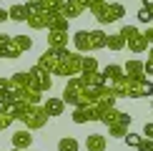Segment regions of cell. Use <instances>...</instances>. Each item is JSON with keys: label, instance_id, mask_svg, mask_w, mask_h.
Listing matches in <instances>:
<instances>
[{"label": "cell", "instance_id": "1", "mask_svg": "<svg viewBox=\"0 0 153 151\" xmlns=\"http://www.w3.org/2000/svg\"><path fill=\"white\" fill-rule=\"evenodd\" d=\"M83 71V55L78 50H68L65 55L58 61V68H55V76H63V78H75Z\"/></svg>", "mask_w": 153, "mask_h": 151}, {"label": "cell", "instance_id": "2", "mask_svg": "<svg viewBox=\"0 0 153 151\" xmlns=\"http://www.w3.org/2000/svg\"><path fill=\"white\" fill-rule=\"evenodd\" d=\"M126 15V5L123 3H103L98 10H93V18L98 25H113Z\"/></svg>", "mask_w": 153, "mask_h": 151}, {"label": "cell", "instance_id": "3", "mask_svg": "<svg viewBox=\"0 0 153 151\" xmlns=\"http://www.w3.org/2000/svg\"><path fill=\"white\" fill-rule=\"evenodd\" d=\"M48 118H50V116L45 113L43 106H28L18 121H23V126H25V129H30V131H40V129H45Z\"/></svg>", "mask_w": 153, "mask_h": 151}, {"label": "cell", "instance_id": "4", "mask_svg": "<svg viewBox=\"0 0 153 151\" xmlns=\"http://www.w3.org/2000/svg\"><path fill=\"white\" fill-rule=\"evenodd\" d=\"M118 33L126 38V46H128V48L133 50V53H138V55H141V53H146V50L151 48L148 43H146L143 33H141V30L136 28V25H123V28H120Z\"/></svg>", "mask_w": 153, "mask_h": 151}, {"label": "cell", "instance_id": "5", "mask_svg": "<svg viewBox=\"0 0 153 151\" xmlns=\"http://www.w3.org/2000/svg\"><path fill=\"white\" fill-rule=\"evenodd\" d=\"M28 73H30V88H35V91H40V93H50V88H53V76L48 71H43L40 66H33Z\"/></svg>", "mask_w": 153, "mask_h": 151}, {"label": "cell", "instance_id": "6", "mask_svg": "<svg viewBox=\"0 0 153 151\" xmlns=\"http://www.w3.org/2000/svg\"><path fill=\"white\" fill-rule=\"evenodd\" d=\"M71 118H73V123L83 126V123H91V121H100V111L95 108L93 103H88V106H75Z\"/></svg>", "mask_w": 153, "mask_h": 151}, {"label": "cell", "instance_id": "7", "mask_svg": "<svg viewBox=\"0 0 153 151\" xmlns=\"http://www.w3.org/2000/svg\"><path fill=\"white\" fill-rule=\"evenodd\" d=\"M131 121H133V116H131V113L120 111V113H118V118H116V121H113L111 126H108V136L126 138V134H128V129H131Z\"/></svg>", "mask_w": 153, "mask_h": 151}, {"label": "cell", "instance_id": "8", "mask_svg": "<svg viewBox=\"0 0 153 151\" xmlns=\"http://www.w3.org/2000/svg\"><path fill=\"white\" fill-rule=\"evenodd\" d=\"M153 96V81L141 78V81H131L128 86V98H148Z\"/></svg>", "mask_w": 153, "mask_h": 151}, {"label": "cell", "instance_id": "9", "mask_svg": "<svg viewBox=\"0 0 153 151\" xmlns=\"http://www.w3.org/2000/svg\"><path fill=\"white\" fill-rule=\"evenodd\" d=\"M58 13L65 15L68 20H73V18H80L83 13H85V5H83L80 0H63V3L58 5Z\"/></svg>", "mask_w": 153, "mask_h": 151}, {"label": "cell", "instance_id": "10", "mask_svg": "<svg viewBox=\"0 0 153 151\" xmlns=\"http://www.w3.org/2000/svg\"><path fill=\"white\" fill-rule=\"evenodd\" d=\"M123 71H126V78H128V81H141V78H146V61L131 58L123 66Z\"/></svg>", "mask_w": 153, "mask_h": 151}, {"label": "cell", "instance_id": "11", "mask_svg": "<svg viewBox=\"0 0 153 151\" xmlns=\"http://www.w3.org/2000/svg\"><path fill=\"white\" fill-rule=\"evenodd\" d=\"M10 141H13V149L28 151L33 146V134H30V129H20V131H15V134L10 136Z\"/></svg>", "mask_w": 153, "mask_h": 151}, {"label": "cell", "instance_id": "12", "mask_svg": "<svg viewBox=\"0 0 153 151\" xmlns=\"http://www.w3.org/2000/svg\"><path fill=\"white\" fill-rule=\"evenodd\" d=\"M43 108H45V113H48L50 118L63 116V111H65V101L58 98V96H48L45 101H43Z\"/></svg>", "mask_w": 153, "mask_h": 151}, {"label": "cell", "instance_id": "13", "mask_svg": "<svg viewBox=\"0 0 153 151\" xmlns=\"http://www.w3.org/2000/svg\"><path fill=\"white\" fill-rule=\"evenodd\" d=\"M71 40H73V48L78 53H88L91 50V30H75L71 35Z\"/></svg>", "mask_w": 153, "mask_h": 151}, {"label": "cell", "instance_id": "14", "mask_svg": "<svg viewBox=\"0 0 153 151\" xmlns=\"http://www.w3.org/2000/svg\"><path fill=\"white\" fill-rule=\"evenodd\" d=\"M50 15H53V10H45V8H43L40 13H35V15L28 18V25H30L33 30H45L48 25H50Z\"/></svg>", "mask_w": 153, "mask_h": 151}, {"label": "cell", "instance_id": "15", "mask_svg": "<svg viewBox=\"0 0 153 151\" xmlns=\"http://www.w3.org/2000/svg\"><path fill=\"white\" fill-rule=\"evenodd\" d=\"M10 88L13 91H25V88H30V73L28 71H18V73H13L10 76Z\"/></svg>", "mask_w": 153, "mask_h": 151}, {"label": "cell", "instance_id": "16", "mask_svg": "<svg viewBox=\"0 0 153 151\" xmlns=\"http://www.w3.org/2000/svg\"><path fill=\"white\" fill-rule=\"evenodd\" d=\"M68 38L65 30H48V48H68Z\"/></svg>", "mask_w": 153, "mask_h": 151}, {"label": "cell", "instance_id": "17", "mask_svg": "<svg viewBox=\"0 0 153 151\" xmlns=\"http://www.w3.org/2000/svg\"><path fill=\"white\" fill-rule=\"evenodd\" d=\"M85 149L88 151H105L108 149V138L103 134H91L85 138Z\"/></svg>", "mask_w": 153, "mask_h": 151}, {"label": "cell", "instance_id": "18", "mask_svg": "<svg viewBox=\"0 0 153 151\" xmlns=\"http://www.w3.org/2000/svg\"><path fill=\"white\" fill-rule=\"evenodd\" d=\"M103 48H108V33L100 28L91 30V50H103Z\"/></svg>", "mask_w": 153, "mask_h": 151}, {"label": "cell", "instance_id": "19", "mask_svg": "<svg viewBox=\"0 0 153 151\" xmlns=\"http://www.w3.org/2000/svg\"><path fill=\"white\" fill-rule=\"evenodd\" d=\"M68 25H71V20H68L65 15H60L58 10H53V15H50V25H48V30H65V33H68Z\"/></svg>", "mask_w": 153, "mask_h": 151}, {"label": "cell", "instance_id": "20", "mask_svg": "<svg viewBox=\"0 0 153 151\" xmlns=\"http://www.w3.org/2000/svg\"><path fill=\"white\" fill-rule=\"evenodd\" d=\"M8 13H10V20L13 23H28V10H25V5L15 3V5L8 8Z\"/></svg>", "mask_w": 153, "mask_h": 151}, {"label": "cell", "instance_id": "21", "mask_svg": "<svg viewBox=\"0 0 153 151\" xmlns=\"http://www.w3.org/2000/svg\"><path fill=\"white\" fill-rule=\"evenodd\" d=\"M128 86H131V81L123 76V78H118V81H113V83H111V91L116 93L118 98H128Z\"/></svg>", "mask_w": 153, "mask_h": 151}, {"label": "cell", "instance_id": "22", "mask_svg": "<svg viewBox=\"0 0 153 151\" xmlns=\"http://www.w3.org/2000/svg\"><path fill=\"white\" fill-rule=\"evenodd\" d=\"M108 78V83H113V81H118V78H123L126 71H123V66H116V63H111V66H105L103 71H100Z\"/></svg>", "mask_w": 153, "mask_h": 151}, {"label": "cell", "instance_id": "23", "mask_svg": "<svg viewBox=\"0 0 153 151\" xmlns=\"http://www.w3.org/2000/svg\"><path fill=\"white\" fill-rule=\"evenodd\" d=\"M98 73V61H95V55H83V71L80 76L83 78H88V76Z\"/></svg>", "mask_w": 153, "mask_h": 151}, {"label": "cell", "instance_id": "24", "mask_svg": "<svg viewBox=\"0 0 153 151\" xmlns=\"http://www.w3.org/2000/svg\"><path fill=\"white\" fill-rule=\"evenodd\" d=\"M78 149H80V144L75 136H63L58 141V151H78Z\"/></svg>", "mask_w": 153, "mask_h": 151}, {"label": "cell", "instance_id": "25", "mask_svg": "<svg viewBox=\"0 0 153 151\" xmlns=\"http://www.w3.org/2000/svg\"><path fill=\"white\" fill-rule=\"evenodd\" d=\"M108 48L116 50V53H118V50H123L126 48V38L120 35V33H108Z\"/></svg>", "mask_w": 153, "mask_h": 151}, {"label": "cell", "instance_id": "26", "mask_svg": "<svg viewBox=\"0 0 153 151\" xmlns=\"http://www.w3.org/2000/svg\"><path fill=\"white\" fill-rule=\"evenodd\" d=\"M13 43L18 46L20 53H28V50L33 48V38H30V35H13Z\"/></svg>", "mask_w": 153, "mask_h": 151}, {"label": "cell", "instance_id": "27", "mask_svg": "<svg viewBox=\"0 0 153 151\" xmlns=\"http://www.w3.org/2000/svg\"><path fill=\"white\" fill-rule=\"evenodd\" d=\"M118 108H116V106H113V108H108V111H103V113H100V123H105V126H111L113 121H116V118H118Z\"/></svg>", "mask_w": 153, "mask_h": 151}, {"label": "cell", "instance_id": "28", "mask_svg": "<svg viewBox=\"0 0 153 151\" xmlns=\"http://www.w3.org/2000/svg\"><path fill=\"white\" fill-rule=\"evenodd\" d=\"M136 18H138V23H146V25L153 23V8H141Z\"/></svg>", "mask_w": 153, "mask_h": 151}, {"label": "cell", "instance_id": "29", "mask_svg": "<svg viewBox=\"0 0 153 151\" xmlns=\"http://www.w3.org/2000/svg\"><path fill=\"white\" fill-rule=\"evenodd\" d=\"M13 121H15V116H10V113H5V111H0V131H8Z\"/></svg>", "mask_w": 153, "mask_h": 151}, {"label": "cell", "instance_id": "30", "mask_svg": "<svg viewBox=\"0 0 153 151\" xmlns=\"http://www.w3.org/2000/svg\"><path fill=\"white\" fill-rule=\"evenodd\" d=\"M141 138H143V134H133V131H128V134H126V138H123V141L128 144V146H133V149H138V144H141Z\"/></svg>", "mask_w": 153, "mask_h": 151}, {"label": "cell", "instance_id": "31", "mask_svg": "<svg viewBox=\"0 0 153 151\" xmlns=\"http://www.w3.org/2000/svg\"><path fill=\"white\" fill-rule=\"evenodd\" d=\"M80 3L85 5V10H91V13H93V10H98L103 3H108V0H80Z\"/></svg>", "mask_w": 153, "mask_h": 151}, {"label": "cell", "instance_id": "32", "mask_svg": "<svg viewBox=\"0 0 153 151\" xmlns=\"http://www.w3.org/2000/svg\"><path fill=\"white\" fill-rule=\"evenodd\" d=\"M38 3H40L45 10H58V5L63 3V0H38Z\"/></svg>", "mask_w": 153, "mask_h": 151}, {"label": "cell", "instance_id": "33", "mask_svg": "<svg viewBox=\"0 0 153 151\" xmlns=\"http://www.w3.org/2000/svg\"><path fill=\"white\" fill-rule=\"evenodd\" d=\"M151 149H153V138L143 136V138H141V144H138V151H151Z\"/></svg>", "mask_w": 153, "mask_h": 151}, {"label": "cell", "instance_id": "34", "mask_svg": "<svg viewBox=\"0 0 153 151\" xmlns=\"http://www.w3.org/2000/svg\"><path fill=\"white\" fill-rule=\"evenodd\" d=\"M0 91H10V76H0Z\"/></svg>", "mask_w": 153, "mask_h": 151}, {"label": "cell", "instance_id": "35", "mask_svg": "<svg viewBox=\"0 0 153 151\" xmlns=\"http://www.w3.org/2000/svg\"><path fill=\"white\" fill-rule=\"evenodd\" d=\"M143 136L153 138V121H146V123H143Z\"/></svg>", "mask_w": 153, "mask_h": 151}, {"label": "cell", "instance_id": "36", "mask_svg": "<svg viewBox=\"0 0 153 151\" xmlns=\"http://www.w3.org/2000/svg\"><path fill=\"white\" fill-rule=\"evenodd\" d=\"M13 40V35H8V33H0V48H8V43Z\"/></svg>", "mask_w": 153, "mask_h": 151}, {"label": "cell", "instance_id": "37", "mask_svg": "<svg viewBox=\"0 0 153 151\" xmlns=\"http://www.w3.org/2000/svg\"><path fill=\"white\" fill-rule=\"evenodd\" d=\"M143 38H146L148 46H153V28H146V30H143Z\"/></svg>", "mask_w": 153, "mask_h": 151}, {"label": "cell", "instance_id": "38", "mask_svg": "<svg viewBox=\"0 0 153 151\" xmlns=\"http://www.w3.org/2000/svg\"><path fill=\"white\" fill-rule=\"evenodd\" d=\"M8 20H10V13L5 8H0V23H8Z\"/></svg>", "mask_w": 153, "mask_h": 151}, {"label": "cell", "instance_id": "39", "mask_svg": "<svg viewBox=\"0 0 153 151\" xmlns=\"http://www.w3.org/2000/svg\"><path fill=\"white\" fill-rule=\"evenodd\" d=\"M146 76H153V58L146 61Z\"/></svg>", "mask_w": 153, "mask_h": 151}, {"label": "cell", "instance_id": "40", "mask_svg": "<svg viewBox=\"0 0 153 151\" xmlns=\"http://www.w3.org/2000/svg\"><path fill=\"white\" fill-rule=\"evenodd\" d=\"M8 93H10V91H0V106L8 103Z\"/></svg>", "mask_w": 153, "mask_h": 151}, {"label": "cell", "instance_id": "41", "mask_svg": "<svg viewBox=\"0 0 153 151\" xmlns=\"http://www.w3.org/2000/svg\"><path fill=\"white\" fill-rule=\"evenodd\" d=\"M143 8H153V0H143Z\"/></svg>", "mask_w": 153, "mask_h": 151}, {"label": "cell", "instance_id": "42", "mask_svg": "<svg viewBox=\"0 0 153 151\" xmlns=\"http://www.w3.org/2000/svg\"><path fill=\"white\" fill-rule=\"evenodd\" d=\"M148 58H153V46H151V48H148Z\"/></svg>", "mask_w": 153, "mask_h": 151}, {"label": "cell", "instance_id": "43", "mask_svg": "<svg viewBox=\"0 0 153 151\" xmlns=\"http://www.w3.org/2000/svg\"><path fill=\"white\" fill-rule=\"evenodd\" d=\"M0 58H5V48H0Z\"/></svg>", "mask_w": 153, "mask_h": 151}, {"label": "cell", "instance_id": "44", "mask_svg": "<svg viewBox=\"0 0 153 151\" xmlns=\"http://www.w3.org/2000/svg\"><path fill=\"white\" fill-rule=\"evenodd\" d=\"M10 151H23V149H10Z\"/></svg>", "mask_w": 153, "mask_h": 151}, {"label": "cell", "instance_id": "45", "mask_svg": "<svg viewBox=\"0 0 153 151\" xmlns=\"http://www.w3.org/2000/svg\"><path fill=\"white\" fill-rule=\"evenodd\" d=\"M151 106H153V101H151Z\"/></svg>", "mask_w": 153, "mask_h": 151}, {"label": "cell", "instance_id": "46", "mask_svg": "<svg viewBox=\"0 0 153 151\" xmlns=\"http://www.w3.org/2000/svg\"><path fill=\"white\" fill-rule=\"evenodd\" d=\"M151 151H153V149H151Z\"/></svg>", "mask_w": 153, "mask_h": 151}]
</instances>
